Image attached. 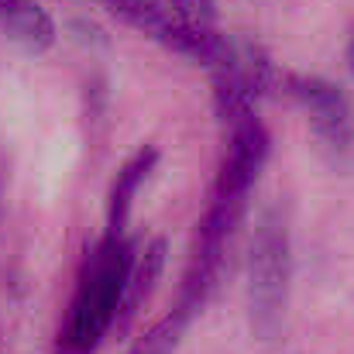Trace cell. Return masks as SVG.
Instances as JSON below:
<instances>
[{"label": "cell", "instance_id": "obj_1", "mask_svg": "<svg viewBox=\"0 0 354 354\" xmlns=\"http://www.w3.org/2000/svg\"><path fill=\"white\" fill-rule=\"evenodd\" d=\"M131 261H134V244L124 234H107L86 254L69 317L59 330L62 354H90L100 348L107 330L118 324Z\"/></svg>", "mask_w": 354, "mask_h": 354}, {"label": "cell", "instance_id": "obj_2", "mask_svg": "<svg viewBox=\"0 0 354 354\" xmlns=\"http://www.w3.org/2000/svg\"><path fill=\"white\" fill-rule=\"evenodd\" d=\"M292 289V241L286 217L272 207L261 214L248 254V317L261 341H275Z\"/></svg>", "mask_w": 354, "mask_h": 354}, {"label": "cell", "instance_id": "obj_3", "mask_svg": "<svg viewBox=\"0 0 354 354\" xmlns=\"http://www.w3.org/2000/svg\"><path fill=\"white\" fill-rule=\"evenodd\" d=\"M241 214H244L241 200L214 196L207 217L200 221V234L193 244V254H189V265H186V275H183V289H179V303H176V313H183L186 320H193L207 306V299H210V292L221 279L231 237L241 224Z\"/></svg>", "mask_w": 354, "mask_h": 354}, {"label": "cell", "instance_id": "obj_4", "mask_svg": "<svg viewBox=\"0 0 354 354\" xmlns=\"http://www.w3.org/2000/svg\"><path fill=\"white\" fill-rule=\"evenodd\" d=\"M286 93L306 111L320 151L334 165H348L354 155V107L348 93L337 83L306 73L286 76Z\"/></svg>", "mask_w": 354, "mask_h": 354}, {"label": "cell", "instance_id": "obj_5", "mask_svg": "<svg viewBox=\"0 0 354 354\" xmlns=\"http://www.w3.org/2000/svg\"><path fill=\"white\" fill-rule=\"evenodd\" d=\"M268 148H272V138H268L265 124L258 120V114H244L234 124H227V151H224V162L217 172L214 196L248 203V193L268 162Z\"/></svg>", "mask_w": 354, "mask_h": 354}, {"label": "cell", "instance_id": "obj_6", "mask_svg": "<svg viewBox=\"0 0 354 354\" xmlns=\"http://www.w3.org/2000/svg\"><path fill=\"white\" fill-rule=\"evenodd\" d=\"M0 28L17 48L31 55L48 52L59 35L52 14L38 0H0Z\"/></svg>", "mask_w": 354, "mask_h": 354}, {"label": "cell", "instance_id": "obj_7", "mask_svg": "<svg viewBox=\"0 0 354 354\" xmlns=\"http://www.w3.org/2000/svg\"><path fill=\"white\" fill-rule=\"evenodd\" d=\"M165 254H169V244L162 237L148 241L141 251H134V261L127 268V282H124V296H120V310H118V330H124L138 310L151 299L158 279H162V268H165Z\"/></svg>", "mask_w": 354, "mask_h": 354}, {"label": "cell", "instance_id": "obj_8", "mask_svg": "<svg viewBox=\"0 0 354 354\" xmlns=\"http://www.w3.org/2000/svg\"><path fill=\"white\" fill-rule=\"evenodd\" d=\"M155 162H158V148L155 145H145V148H138L120 165L118 179L111 183V196H107V234H124L127 217H131V207L138 200V189L151 176Z\"/></svg>", "mask_w": 354, "mask_h": 354}, {"label": "cell", "instance_id": "obj_9", "mask_svg": "<svg viewBox=\"0 0 354 354\" xmlns=\"http://www.w3.org/2000/svg\"><path fill=\"white\" fill-rule=\"evenodd\" d=\"M186 327H189V320H186L183 313L172 310L169 317H162L158 324H151V327L131 344V351L127 354H172L176 348H179Z\"/></svg>", "mask_w": 354, "mask_h": 354}, {"label": "cell", "instance_id": "obj_10", "mask_svg": "<svg viewBox=\"0 0 354 354\" xmlns=\"http://www.w3.org/2000/svg\"><path fill=\"white\" fill-rule=\"evenodd\" d=\"M179 17L186 21H196V24H214L217 10H214V0H165Z\"/></svg>", "mask_w": 354, "mask_h": 354}, {"label": "cell", "instance_id": "obj_11", "mask_svg": "<svg viewBox=\"0 0 354 354\" xmlns=\"http://www.w3.org/2000/svg\"><path fill=\"white\" fill-rule=\"evenodd\" d=\"M348 59H351V73H354V38H351V48H348Z\"/></svg>", "mask_w": 354, "mask_h": 354}]
</instances>
